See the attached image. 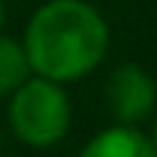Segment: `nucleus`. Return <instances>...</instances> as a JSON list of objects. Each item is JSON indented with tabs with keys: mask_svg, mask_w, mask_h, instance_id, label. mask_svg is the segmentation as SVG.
Wrapping results in <instances>:
<instances>
[{
	"mask_svg": "<svg viewBox=\"0 0 157 157\" xmlns=\"http://www.w3.org/2000/svg\"><path fill=\"white\" fill-rule=\"evenodd\" d=\"M106 109L115 118V124L139 127L145 118L154 115L157 109V85L139 63H118L106 78Z\"/></svg>",
	"mask_w": 157,
	"mask_h": 157,
	"instance_id": "nucleus-3",
	"label": "nucleus"
},
{
	"mask_svg": "<svg viewBox=\"0 0 157 157\" xmlns=\"http://www.w3.org/2000/svg\"><path fill=\"white\" fill-rule=\"evenodd\" d=\"M3 21H6V6H3V0H0V30H3Z\"/></svg>",
	"mask_w": 157,
	"mask_h": 157,
	"instance_id": "nucleus-6",
	"label": "nucleus"
},
{
	"mask_svg": "<svg viewBox=\"0 0 157 157\" xmlns=\"http://www.w3.org/2000/svg\"><path fill=\"white\" fill-rule=\"evenodd\" d=\"M24 52L30 73L52 82H78L109 52V24L85 0H48L27 21Z\"/></svg>",
	"mask_w": 157,
	"mask_h": 157,
	"instance_id": "nucleus-1",
	"label": "nucleus"
},
{
	"mask_svg": "<svg viewBox=\"0 0 157 157\" xmlns=\"http://www.w3.org/2000/svg\"><path fill=\"white\" fill-rule=\"evenodd\" d=\"M78 157H157V148L151 136H145L139 127L112 124L100 130L91 142H85Z\"/></svg>",
	"mask_w": 157,
	"mask_h": 157,
	"instance_id": "nucleus-4",
	"label": "nucleus"
},
{
	"mask_svg": "<svg viewBox=\"0 0 157 157\" xmlns=\"http://www.w3.org/2000/svg\"><path fill=\"white\" fill-rule=\"evenodd\" d=\"M9 130L18 142L30 148H52L70 133L73 124V103L63 85L42 76H30L9 94Z\"/></svg>",
	"mask_w": 157,
	"mask_h": 157,
	"instance_id": "nucleus-2",
	"label": "nucleus"
},
{
	"mask_svg": "<svg viewBox=\"0 0 157 157\" xmlns=\"http://www.w3.org/2000/svg\"><path fill=\"white\" fill-rule=\"evenodd\" d=\"M33 73H30V60H27L24 45L0 33V97H9Z\"/></svg>",
	"mask_w": 157,
	"mask_h": 157,
	"instance_id": "nucleus-5",
	"label": "nucleus"
},
{
	"mask_svg": "<svg viewBox=\"0 0 157 157\" xmlns=\"http://www.w3.org/2000/svg\"><path fill=\"white\" fill-rule=\"evenodd\" d=\"M151 142H154V148H157V121H154V130H151Z\"/></svg>",
	"mask_w": 157,
	"mask_h": 157,
	"instance_id": "nucleus-7",
	"label": "nucleus"
}]
</instances>
